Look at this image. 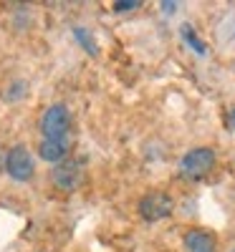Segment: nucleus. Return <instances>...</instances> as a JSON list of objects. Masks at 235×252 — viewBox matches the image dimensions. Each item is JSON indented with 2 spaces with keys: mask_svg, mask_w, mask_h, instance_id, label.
<instances>
[{
  "mask_svg": "<svg viewBox=\"0 0 235 252\" xmlns=\"http://www.w3.org/2000/svg\"><path fill=\"white\" fill-rule=\"evenodd\" d=\"M218 157L210 146H197V149H190L182 159H180V177L190 179V182H200L205 179L212 166H215Z\"/></svg>",
  "mask_w": 235,
  "mask_h": 252,
  "instance_id": "nucleus-1",
  "label": "nucleus"
},
{
  "mask_svg": "<svg viewBox=\"0 0 235 252\" xmlns=\"http://www.w3.org/2000/svg\"><path fill=\"white\" fill-rule=\"evenodd\" d=\"M69 129H71V114L63 103H53L40 116V134H43V139L69 136Z\"/></svg>",
  "mask_w": 235,
  "mask_h": 252,
  "instance_id": "nucleus-2",
  "label": "nucleus"
},
{
  "mask_svg": "<svg viewBox=\"0 0 235 252\" xmlns=\"http://www.w3.org/2000/svg\"><path fill=\"white\" fill-rule=\"evenodd\" d=\"M83 179V166L76 159H63L51 169V182L61 192H76Z\"/></svg>",
  "mask_w": 235,
  "mask_h": 252,
  "instance_id": "nucleus-3",
  "label": "nucleus"
},
{
  "mask_svg": "<svg viewBox=\"0 0 235 252\" xmlns=\"http://www.w3.org/2000/svg\"><path fill=\"white\" fill-rule=\"evenodd\" d=\"M172 209H175V202L164 192H149L147 197L139 199V217L147 222H159L172 215Z\"/></svg>",
  "mask_w": 235,
  "mask_h": 252,
  "instance_id": "nucleus-4",
  "label": "nucleus"
},
{
  "mask_svg": "<svg viewBox=\"0 0 235 252\" xmlns=\"http://www.w3.org/2000/svg\"><path fill=\"white\" fill-rule=\"evenodd\" d=\"M5 172L15 179V182H28L36 172V164H33V157L31 152L26 149L23 144L13 146V149L5 154Z\"/></svg>",
  "mask_w": 235,
  "mask_h": 252,
  "instance_id": "nucleus-5",
  "label": "nucleus"
},
{
  "mask_svg": "<svg viewBox=\"0 0 235 252\" xmlns=\"http://www.w3.org/2000/svg\"><path fill=\"white\" fill-rule=\"evenodd\" d=\"M69 149H71L69 136H61V139H43V141L38 144V157L46 159V161H51V164H58V161L66 159Z\"/></svg>",
  "mask_w": 235,
  "mask_h": 252,
  "instance_id": "nucleus-6",
  "label": "nucleus"
},
{
  "mask_svg": "<svg viewBox=\"0 0 235 252\" xmlns=\"http://www.w3.org/2000/svg\"><path fill=\"white\" fill-rule=\"evenodd\" d=\"M185 250L187 252H218V242L207 229H190L185 235Z\"/></svg>",
  "mask_w": 235,
  "mask_h": 252,
  "instance_id": "nucleus-7",
  "label": "nucleus"
},
{
  "mask_svg": "<svg viewBox=\"0 0 235 252\" xmlns=\"http://www.w3.org/2000/svg\"><path fill=\"white\" fill-rule=\"evenodd\" d=\"M74 35L78 38V43L83 46V51H86V53H91V56H96V53H99L94 35H91V33L86 31V28H83V26H76V28H74Z\"/></svg>",
  "mask_w": 235,
  "mask_h": 252,
  "instance_id": "nucleus-8",
  "label": "nucleus"
},
{
  "mask_svg": "<svg viewBox=\"0 0 235 252\" xmlns=\"http://www.w3.org/2000/svg\"><path fill=\"white\" fill-rule=\"evenodd\" d=\"M182 38H185V40H190V46L195 48L197 53H205V46H202V40H200V38L195 35V31H192L190 26H182Z\"/></svg>",
  "mask_w": 235,
  "mask_h": 252,
  "instance_id": "nucleus-9",
  "label": "nucleus"
},
{
  "mask_svg": "<svg viewBox=\"0 0 235 252\" xmlns=\"http://www.w3.org/2000/svg\"><path fill=\"white\" fill-rule=\"evenodd\" d=\"M139 5H142L139 0H119V3H114V10L117 13H124V10H134Z\"/></svg>",
  "mask_w": 235,
  "mask_h": 252,
  "instance_id": "nucleus-10",
  "label": "nucleus"
},
{
  "mask_svg": "<svg viewBox=\"0 0 235 252\" xmlns=\"http://www.w3.org/2000/svg\"><path fill=\"white\" fill-rule=\"evenodd\" d=\"M230 119H233V124H235V111H233V114H230Z\"/></svg>",
  "mask_w": 235,
  "mask_h": 252,
  "instance_id": "nucleus-11",
  "label": "nucleus"
},
{
  "mask_svg": "<svg viewBox=\"0 0 235 252\" xmlns=\"http://www.w3.org/2000/svg\"><path fill=\"white\" fill-rule=\"evenodd\" d=\"M233 252H235V250H233Z\"/></svg>",
  "mask_w": 235,
  "mask_h": 252,
  "instance_id": "nucleus-12",
  "label": "nucleus"
}]
</instances>
